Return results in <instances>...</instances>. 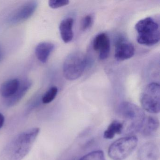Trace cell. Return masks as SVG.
<instances>
[{
	"instance_id": "5bb4252c",
	"label": "cell",
	"mask_w": 160,
	"mask_h": 160,
	"mask_svg": "<svg viewBox=\"0 0 160 160\" xmlns=\"http://www.w3.org/2000/svg\"><path fill=\"white\" fill-rule=\"evenodd\" d=\"M20 81L17 78L9 79L5 81L0 89L2 96L6 99L12 96L18 89Z\"/></svg>"
},
{
	"instance_id": "7402d4cb",
	"label": "cell",
	"mask_w": 160,
	"mask_h": 160,
	"mask_svg": "<svg viewBox=\"0 0 160 160\" xmlns=\"http://www.w3.org/2000/svg\"><path fill=\"white\" fill-rule=\"evenodd\" d=\"M3 57V51H2V49L0 47V61L2 59Z\"/></svg>"
},
{
	"instance_id": "6da1fadb",
	"label": "cell",
	"mask_w": 160,
	"mask_h": 160,
	"mask_svg": "<svg viewBox=\"0 0 160 160\" xmlns=\"http://www.w3.org/2000/svg\"><path fill=\"white\" fill-rule=\"evenodd\" d=\"M40 132L34 127L19 133L6 144L0 153V160H22L33 147Z\"/></svg>"
},
{
	"instance_id": "8fae6325",
	"label": "cell",
	"mask_w": 160,
	"mask_h": 160,
	"mask_svg": "<svg viewBox=\"0 0 160 160\" xmlns=\"http://www.w3.org/2000/svg\"><path fill=\"white\" fill-rule=\"evenodd\" d=\"M32 85V82L28 79L20 81V85L15 93L12 96L6 99V104L7 106L12 107L19 102L31 88Z\"/></svg>"
},
{
	"instance_id": "44dd1931",
	"label": "cell",
	"mask_w": 160,
	"mask_h": 160,
	"mask_svg": "<svg viewBox=\"0 0 160 160\" xmlns=\"http://www.w3.org/2000/svg\"><path fill=\"white\" fill-rule=\"evenodd\" d=\"M4 122H5V118L1 113H0V129L3 126Z\"/></svg>"
},
{
	"instance_id": "e0dca14e",
	"label": "cell",
	"mask_w": 160,
	"mask_h": 160,
	"mask_svg": "<svg viewBox=\"0 0 160 160\" xmlns=\"http://www.w3.org/2000/svg\"><path fill=\"white\" fill-rule=\"evenodd\" d=\"M58 93V88L52 87L49 89L42 98V102L44 104H48L54 101Z\"/></svg>"
},
{
	"instance_id": "d6986e66",
	"label": "cell",
	"mask_w": 160,
	"mask_h": 160,
	"mask_svg": "<svg viewBox=\"0 0 160 160\" xmlns=\"http://www.w3.org/2000/svg\"><path fill=\"white\" fill-rule=\"evenodd\" d=\"M93 23V18L90 15L86 16L81 20L80 28L83 31H85L89 29L92 26Z\"/></svg>"
},
{
	"instance_id": "9a60e30c",
	"label": "cell",
	"mask_w": 160,
	"mask_h": 160,
	"mask_svg": "<svg viewBox=\"0 0 160 160\" xmlns=\"http://www.w3.org/2000/svg\"><path fill=\"white\" fill-rule=\"evenodd\" d=\"M159 125V121L157 118L149 116L145 118L140 131L145 136H150L156 132Z\"/></svg>"
},
{
	"instance_id": "4fadbf2b",
	"label": "cell",
	"mask_w": 160,
	"mask_h": 160,
	"mask_svg": "<svg viewBox=\"0 0 160 160\" xmlns=\"http://www.w3.org/2000/svg\"><path fill=\"white\" fill-rule=\"evenodd\" d=\"M55 48L53 43L49 42L40 43L35 48V55L37 58L42 63H45L48 60L50 54Z\"/></svg>"
},
{
	"instance_id": "9c48e42d",
	"label": "cell",
	"mask_w": 160,
	"mask_h": 160,
	"mask_svg": "<svg viewBox=\"0 0 160 160\" xmlns=\"http://www.w3.org/2000/svg\"><path fill=\"white\" fill-rule=\"evenodd\" d=\"M92 47L98 52L100 59L103 60L108 58L110 51V42L108 35L105 33L98 34L93 39Z\"/></svg>"
},
{
	"instance_id": "ffe728a7",
	"label": "cell",
	"mask_w": 160,
	"mask_h": 160,
	"mask_svg": "<svg viewBox=\"0 0 160 160\" xmlns=\"http://www.w3.org/2000/svg\"><path fill=\"white\" fill-rule=\"evenodd\" d=\"M69 2L68 0H50L48 2V5L52 9H56L66 6Z\"/></svg>"
},
{
	"instance_id": "3957f363",
	"label": "cell",
	"mask_w": 160,
	"mask_h": 160,
	"mask_svg": "<svg viewBox=\"0 0 160 160\" xmlns=\"http://www.w3.org/2000/svg\"><path fill=\"white\" fill-rule=\"evenodd\" d=\"M135 29L137 34V41L139 44L152 46L160 41L159 24L152 18L139 20L136 24Z\"/></svg>"
},
{
	"instance_id": "52a82bcc",
	"label": "cell",
	"mask_w": 160,
	"mask_h": 160,
	"mask_svg": "<svg viewBox=\"0 0 160 160\" xmlns=\"http://www.w3.org/2000/svg\"><path fill=\"white\" fill-rule=\"evenodd\" d=\"M38 6L36 1H30L21 5L12 13L8 19L11 25H16L24 22L30 18Z\"/></svg>"
},
{
	"instance_id": "7c38bea8",
	"label": "cell",
	"mask_w": 160,
	"mask_h": 160,
	"mask_svg": "<svg viewBox=\"0 0 160 160\" xmlns=\"http://www.w3.org/2000/svg\"><path fill=\"white\" fill-rule=\"evenodd\" d=\"M74 20L72 18H67L62 20L59 25L61 37L65 43L70 42L73 38Z\"/></svg>"
},
{
	"instance_id": "2e32d148",
	"label": "cell",
	"mask_w": 160,
	"mask_h": 160,
	"mask_svg": "<svg viewBox=\"0 0 160 160\" xmlns=\"http://www.w3.org/2000/svg\"><path fill=\"white\" fill-rule=\"evenodd\" d=\"M123 129L122 122H120L118 121H113L104 132V138L106 139H112L116 134L122 133Z\"/></svg>"
},
{
	"instance_id": "ba28073f",
	"label": "cell",
	"mask_w": 160,
	"mask_h": 160,
	"mask_svg": "<svg viewBox=\"0 0 160 160\" xmlns=\"http://www.w3.org/2000/svg\"><path fill=\"white\" fill-rule=\"evenodd\" d=\"M115 58L118 61H124L131 58L134 55L133 45L123 35H119L115 41Z\"/></svg>"
},
{
	"instance_id": "277c9868",
	"label": "cell",
	"mask_w": 160,
	"mask_h": 160,
	"mask_svg": "<svg viewBox=\"0 0 160 160\" xmlns=\"http://www.w3.org/2000/svg\"><path fill=\"white\" fill-rule=\"evenodd\" d=\"M87 57L80 52L71 53L64 61L63 73L66 79L70 81L78 79L83 74L88 65Z\"/></svg>"
},
{
	"instance_id": "8992f818",
	"label": "cell",
	"mask_w": 160,
	"mask_h": 160,
	"mask_svg": "<svg viewBox=\"0 0 160 160\" xmlns=\"http://www.w3.org/2000/svg\"><path fill=\"white\" fill-rule=\"evenodd\" d=\"M140 102L144 110L152 114L159 113L160 109L159 84L153 82L147 85L140 95Z\"/></svg>"
},
{
	"instance_id": "ac0fdd59",
	"label": "cell",
	"mask_w": 160,
	"mask_h": 160,
	"mask_svg": "<svg viewBox=\"0 0 160 160\" xmlns=\"http://www.w3.org/2000/svg\"><path fill=\"white\" fill-rule=\"evenodd\" d=\"M79 160H106L102 151L91 152L81 157Z\"/></svg>"
},
{
	"instance_id": "5b68a950",
	"label": "cell",
	"mask_w": 160,
	"mask_h": 160,
	"mask_svg": "<svg viewBox=\"0 0 160 160\" xmlns=\"http://www.w3.org/2000/svg\"><path fill=\"white\" fill-rule=\"evenodd\" d=\"M138 139L135 136L129 135L118 139L109 146V157L113 160H122L129 156L137 146Z\"/></svg>"
},
{
	"instance_id": "30bf717a",
	"label": "cell",
	"mask_w": 160,
	"mask_h": 160,
	"mask_svg": "<svg viewBox=\"0 0 160 160\" xmlns=\"http://www.w3.org/2000/svg\"><path fill=\"white\" fill-rule=\"evenodd\" d=\"M138 155L139 160H157L159 157V148L154 142H147L140 147Z\"/></svg>"
},
{
	"instance_id": "7a4b0ae2",
	"label": "cell",
	"mask_w": 160,
	"mask_h": 160,
	"mask_svg": "<svg viewBox=\"0 0 160 160\" xmlns=\"http://www.w3.org/2000/svg\"><path fill=\"white\" fill-rule=\"evenodd\" d=\"M119 114L123 120L122 132L132 134L141 130L146 116L143 110L134 104L123 102L119 107Z\"/></svg>"
}]
</instances>
